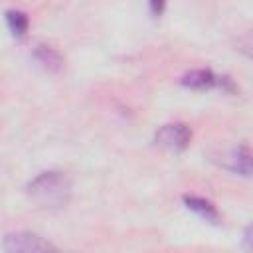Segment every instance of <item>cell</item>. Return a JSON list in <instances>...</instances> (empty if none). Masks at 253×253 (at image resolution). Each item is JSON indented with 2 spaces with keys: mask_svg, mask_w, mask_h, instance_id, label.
<instances>
[{
  "mask_svg": "<svg viewBox=\"0 0 253 253\" xmlns=\"http://www.w3.org/2000/svg\"><path fill=\"white\" fill-rule=\"evenodd\" d=\"M69 180L61 172H42L28 184L30 198L43 208H59L69 198Z\"/></svg>",
  "mask_w": 253,
  "mask_h": 253,
  "instance_id": "cell-1",
  "label": "cell"
},
{
  "mask_svg": "<svg viewBox=\"0 0 253 253\" xmlns=\"http://www.w3.org/2000/svg\"><path fill=\"white\" fill-rule=\"evenodd\" d=\"M6 253H61L43 237L30 231H14L4 237Z\"/></svg>",
  "mask_w": 253,
  "mask_h": 253,
  "instance_id": "cell-2",
  "label": "cell"
},
{
  "mask_svg": "<svg viewBox=\"0 0 253 253\" xmlns=\"http://www.w3.org/2000/svg\"><path fill=\"white\" fill-rule=\"evenodd\" d=\"M190 138H192V132L182 123H170V125H164L156 130V142L164 148H170V150L186 148Z\"/></svg>",
  "mask_w": 253,
  "mask_h": 253,
  "instance_id": "cell-3",
  "label": "cell"
},
{
  "mask_svg": "<svg viewBox=\"0 0 253 253\" xmlns=\"http://www.w3.org/2000/svg\"><path fill=\"white\" fill-rule=\"evenodd\" d=\"M184 85L192 89H210L219 85V77H215L210 69H194L184 75Z\"/></svg>",
  "mask_w": 253,
  "mask_h": 253,
  "instance_id": "cell-4",
  "label": "cell"
},
{
  "mask_svg": "<svg viewBox=\"0 0 253 253\" xmlns=\"http://www.w3.org/2000/svg\"><path fill=\"white\" fill-rule=\"evenodd\" d=\"M6 20H8V26L14 34L22 36L26 30H28V16L20 10H8L6 12Z\"/></svg>",
  "mask_w": 253,
  "mask_h": 253,
  "instance_id": "cell-5",
  "label": "cell"
},
{
  "mask_svg": "<svg viewBox=\"0 0 253 253\" xmlns=\"http://www.w3.org/2000/svg\"><path fill=\"white\" fill-rule=\"evenodd\" d=\"M186 204H188V208L200 211L202 215H206L210 219H217V211H215V208L208 200H202V198H194L192 196V198H186Z\"/></svg>",
  "mask_w": 253,
  "mask_h": 253,
  "instance_id": "cell-6",
  "label": "cell"
},
{
  "mask_svg": "<svg viewBox=\"0 0 253 253\" xmlns=\"http://www.w3.org/2000/svg\"><path fill=\"white\" fill-rule=\"evenodd\" d=\"M235 156H237L235 158V168L241 170L243 174H249V150H247V146H241Z\"/></svg>",
  "mask_w": 253,
  "mask_h": 253,
  "instance_id": "cell-7",
  "label": "cell"
},
{
  "mask_svg": "<svg viewBox=\"0 0 253 253\" xmlns=\"http://www.w3.org/2000/svg\"><path fill=\"white\" fill-rule=\"evenodd\" d=\"M38 57H40V59H42L45 65H57V63H59V55H57L53 49L43 47V45L38 49Z\"/></svg>",
  "mask_w": 253,
  "mask_h": 253,
  "instance_id": "cell-8",
  "label": "cell"
}]
</instances>
